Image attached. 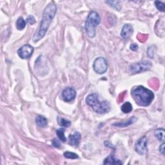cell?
Instances as JSON below:
<instances>
[{"instance_id":"obj_28","label":"cell","mask_w":165,"mask_h":165,"mask_svg":"<svg viewBox=\"0 0 165 165\" xmlns=\"http://www.w3.org/2000/svg\"><path fill=\"white\" fill-rule=\"evenodd\" d=\"M130 48L131 50H132V51H137V50H138V48H139V47H138V45H137V44L132 43V44H130Z\"/></svg>"},{"instance_id":"obj_23","label":"cell","mask_w":165,"mask_h":165,"mask_svg":"<svg viewBox=\"0 0 165 165\" xmlns=\"http://www.w3.org/2000/svg\"><path fill=\"white\" fill-rule=\"evenodd\" d=\"M148 38V35L146 34H139L137 35V39L139 40L141 42H145V41L147 40Z\"/></svg>"},{"instance_id":"obj_29","label":"cell","mask_w":165,"mask_h":165,"mask_svg":"<svg viewBox=\"0 0 165 165\" xmlns=\"http://www.w3.org/2000/svg\"><path fill=\"white\" fill-rule=\"evenodd\" d=\"M126 95V92H122L120 95L118 96V101L119 102H121L123 101V99H124L125 98V96Z\"/></svg>"},{"instance_id":"obj_18","label":"cell","mask_w":165,"mask_h":165,"mask_svg":"<svg viewBox=\"0 0 165 165\" xmlns=\"http://www.w3.org/2000/svg\"><path fill=\"white\" fill-rule=\"evenodd\" d=\"M107 4L109 5L110 7L116 9L117 11H119L121 10V5H120V1H106Z\"/></svg>"},{"instance_id":"obj_26","label":"cell","mask_w":165,"mask_h":165,"mask_svg":"<svg viewBox=\"0 0 165 165\" xmlns=\"http://www.w3.org/2000/svg\"><path fill=\"white\" fill-rule=\"evenodd\" d=\"M27 22H28L29 23L30 25H34V23H36V20H35V18L33 16V15H29V16L28 17L27 20Z\"/></svg>"},{"instance_id":"obj_16","label":"cell","mask_w":165,"mask_h":165,"mask_svg":"<svg viewBox=\"0 0 165 165\" xmlns=\"http://www.w3.org/2000/svg\"><path fill=\"white\" fill-rule=\"evenodd\" d=\"M121 110L125 114H128L132 110V105L130 102H126L121 106Z\"/></svg>"},{"instance_id":"obj_6","label":"cell","mask_w":165,"mask_h":165,"mask_svg":"<svg viewBox=\"0 0 165 165\" xmlns=\"http://www.w3.org/2000/svg\"><path fill=\"white\" fill-rule=\"evenodd\" d=\"M93 69L98 74H103L108 69V63L104 57H98L94 62Z\"/></svg>"},{"instance_id":"obj_15","label":"cell","mask_w":165,"mask_h":165,"mask_svg":"<svg viewBox=\"0 0 165 165\" xmlns=\"http://www.w3.org/2000/svg\"><path fill=\"white\" fill-rule=\"evenodd\" d=\"M164 130L163 128H158L155 131V135L158 139L160 141H164Z\"/></svg>"},{"instance_id":"obj_27","label":"cell","mask_w":165,"mask_h":165,"mask_svg":"<svg viewBox=\"0 0 165 165\" xmlns=\"http://www.w3.org/2000/svg\"><path fill=\"white\" fill-rule=\"evenodd\" d=\"M52 145L56 148H59L60 146H61L60 142L58 141V139H54L52 140Z\"/></svg>"},{"instance_id":"obj_8","label":"cell","mask_w":165,"mask_h":165,"mask_svg":"<svg viewBox=\"0 0 165 165\" xmlns=\"http://www.w3.org/2000/svg\"><path fill=\"white\" fill-rule=\"evenodd\" d=\"M135 150L138 154L141 156L144 155L147 150V139L145 137H142L135 143Z\"/></svg>"},{"instance_id":"obj_14","label":"cell","mask_w":165,"mask_h":165,"mask_svg":"<svg viewBox=\"0 0 165 165\" xmlns=\"http://www.w3.org/2000/svg\"><path fill=\"white\" fill-rule=\"evenodd\" d=\"M36 122L39 127L41 128H44L47 126L48 121L46 117H44L43 116H38L36 119Z\"/></svg>"},{"instance_id":"obj_17","label":"cell","mask_w":165,"mask_h":165,"mask_svg":"<svg viewBox=\"0 0 165 165\" xmlns=\"http://www.w3.org/2000/svg\"><path fill=\"white\" fill-rule=\"evenodd\" d=\"M57 123H58L59 125L63 127H69L71 125V122L69 120H67L62 117H57Z\"/></svg>"},{"instance_id":"obj_24","label":"cell","mask_w":165,"mask_h":165,"mask_svg":"<svg viewBox=\"0 0 165 165\" xmlns=\"http://www.w3.org/2000/svg\"><path fill=\"white\" fill-rule=\"evenodd\" d=\"M154 46H151L149 47L147 51V54L149 57H150L151 58H153L154 54Z\"/></svg>"},{"instance_id":"obj_12","label":"cell","mask_w":165,"mask_h":165,"mask_svg":"<svg viewBox=\"0 0 165 165\" xmlns=\"http://www.w3.org/2000/svg\"><path fill=\"white\" fill-rule=\"evenodd\" d=\"M137 121V118L135 117H132L131 118L128 120L127 122H121V123H114L112 125V126H114V127H121V128H123V127H127L128 126L131 125L133 123Z\"/></svg>"},{"instance_id":"obj_7","label":"cell","mask_w":165,"mask_h":165,"mask_svg":"<svg viewBox=\"0 0 165 165\" xmlns=\"http://www.w3.org/2000/svg\"><path fill=\"white\" fill-rule=\"evenodd\" d=\"M34 52V47L30 44H25L18 49V54L22 59H28L32 56Z\"/></svg>"},{"instance_id":"obj_21","label":"cell","mask_w":165,"mask_h":165,"mask_svg":"<svg viewBox=\"0 0 165 165\" xmlns=\"http://www.w3.org/2000/svg\"><path fill=\"white\" fill-rule=\"evenodd\" d=\"M63 156L65 158L70 159H75L79 158V156H78L76 154L70 152H65L63 154Z\"/></svg>"},{"instance_id":"obj_10","label":"cell","mask_w":165,"mask_h":165,"mask_svg":"<svg viewBox=\"0 0 165 165\" xmlns=\"http://www.w3.org/2000/svg\"><path fill=\"white\" fill-rule=\"evenodd\" d=\"M133 34V28L129 24H125L122 28L121 36L123 39L127 40H128Z\"/></svg>"},{"instance_id":"obj_4","label":"cell","mask_w":165,"mask_h":165,"mask_svg":"<svg viewBox=\"0 0 165 165\" xmlns=\"http://www.w3.org/2000/svg\"><path fill=\"white\" fill-rule=\"evenodd\" d=\"M101 18L96 11H92L88 14L85 22V30L88 37L94 38L96 36V29L100 23Z\"/></svg>"},{"instance_id":"obj_11","label":"cell","mask_w":165,"mask_h":165,"mask_svg":"<svg viewBox=\"0 0 165 165\" xmlns=\"http://www.w3.org/2000/svg\"><path fill=\"white\" fill-rule=\"evenodd\" d=\"M81 133L78 132H75L73 134L69 135V143L70 145L73 146H78L81 141Z\"/></svg>"},{"instance_id":"obj_1","label":"cell","mask_w":165,"mask_h":165,"mask_svg":"<svg viewBox=\"0 0 165 165\" xmlns=\"http://www.w3.org/2000/svg\"><path fill=\"white\" fill-rule=\"evenodd\" d=\"M57 12V7L54 2H51L44 9L40 26L33 36L32 40L34 42H38L41 40L48 30L52 20L55 17Z\"/></svg>"},{"instance_id":"obj_2","label":"cell","mask_w":165,"mask_h":165,"mask_svg":"<svg viewBox=\"0 0 165 165\" xmlns=\"http://www.w3.org/2000/svg\"><path fill=\"white\" fill-rule=\"evenodd\" d=\"M131 94L136 104L141 106L150 105L154 98V94L151 90L143 86H135L131 90Z\"/></svg>"},{"instance_id":"obj_13","label":"cell","mask_w":165,"mask_h":165,"mask_svg":"<svg viewBox=\"0 0 165 165\" xmlns=\"http://www.w3.org/2000/svg\"><path fill=\"white\" fill-rule=\"evenodd\" d=\"M104 164H116V165H118V164H122L123 163L121 161H120L118 159H117L114 158V157L110 155L108 157L104 159V161L103 162Z\"/></svg>"},{"instance_id":"obj_19","label":"cell","mask_w":165,"mask_h":165,"mask_svg":"<svg viewBox=\"0 0 165 165\" xmlns=\"http://www.w3.org/2000/svg\"><path fill=\"white\" fill-rule=\"evenodd\" d=\"M56 133L57 137H58L59 139L62 142H65L67 140V138L65 135V129L63 128H59L56 130Z\"/></svg>"},{"instance_id":"obj_30","label":"cell","mask_w":165,"mask_h":165,"mask_svg":"<svg viewBox=\"0 0 165 165\" xmlns=\"http://www.w3.org/2000/svg\"><path fill=\"white\" fill-rule=\"evenodd\" d=\"M164 143H163L162 145L160 146V147H159V152L163 154V155H164Z\"/></svg>"},{"instance_id":"obj_25","label":"cell","mask_w":165,"mask_h":165,"mask_svg":"<svg viewBox=\"0 0 165 165\" xmlns=\"http://www.w3.org/2000/svg\"><path fill=\"white\" fill-rule=\"evenodd\" d=\"M149 85H150V86L154 87V88H157L159 86V82L157 79H152L150 82H149Z\"/></svg>"},{"instance_id":"obj_9","label":"cell","mask_w":165,"mask_h":165,"mask_svg":"<svg viewBox=\"0 0 165 165\" xmlns=\"http://www.w3.org/2000/svg\"><path fill=\"white\" fill-rule=\"evenodd\" d=\"M76 96V92L73 88L68 87L65 88L62 92V98L66 102H70L72 101L75 98Z\"/></svg>"},{"instance_id":"obj_5","label":"cell","mask_w":165,"mask_h":165,"mask_svg":"<svg viewBox=\"0 0 165 165\" xmlns=\"http://www.w3.org/2000/svg\"><path fill=\"white\" fill-rule=\"evenodd\" d=\"M152 65L148 61H143L133 63L130 66L129 70L132 74H138L143 72L147 71L150 69Z\"/></svg>"},{"instance_id":"obj_3","label":"cell","mask_w":165,"mask_h":165,"mask_svg":"<svg viewBox=\"0 0 165 165\" xmlns=\"http://www.w3.org/2000/svg\"><path fill=\"white\" fill-rule=\"evenodd\" d=\"M86 102L98 114H105L110 110V105L108 102L107 101H101L96 94H90L86 97Z\"/></svg>"},{"instance_id":"obj_20","label":"cell","mask_w":165,"mask_h":165,"mask_svg":"<svg viewBox=\"0 0 165 165\" xmlns=\"http://www.w3.org/2000/svg\"><path fill=\"white\" fill-rule=\"evenodd\" d=\"M25 26H26L25 20H24V19H23L22 17L20 18L16 22V27L18 29L22 30L23 29H24Z\"/></svg>"},{"instance_id":"obj_22","label":"cell","mask_w":165,"mask_h":165,"mask_svg":"<svg viewBox=\"0 0 165 165\" xmlns=\"http://www.w3.org/2000/svg\"><path fill=\"white\" fill-rule=\"evenodd\" d=\"M155 5H156V7L157 9H158L159 11L161 12H164V4L163 3H162L161 1H155Z\"/></svg>"}]
</instances>
